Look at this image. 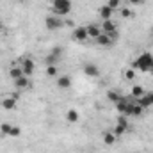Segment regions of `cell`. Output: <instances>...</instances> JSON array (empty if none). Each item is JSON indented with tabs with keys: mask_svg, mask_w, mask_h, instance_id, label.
Returning <instances> with one entry per match:
<instances>
[{
	"mask_svg": "<svg viewBox=\"0 0 153 153\" xmlns=\"http://www.w3.org/2000/svg\"><path fill=\"white\" fill-rule=\"evenodd\" d=\"M112 132H114V135H116V137H121V135H123V134L126 132V128H125V126H121V125H116Z\"/></svg>",
	"mask_w": 153,
	"mask_h": 153,
	"instance_id": "obj_25",
	"label": "cell"
},
{
	"mask_svg": "<svg viewBox=\"0 0 153 153\" xmlns=\"http://www.w3.org/2000/svg\"><path fill=\"white\" fill-rule=\"evenodd\" d=\"M128 102H130V100H126V98L123 96L117 103H114V105H116V111H117L119 114H125V112H126V107H128Z\"/></svg>",
	"mask_w": 153,
	"mask_h": 153,
	"instance_id": "obj_16",
	"label": "cell"
},
{
	"mask_svg": "<svg viewBox=\"0 0 153 153\" xmlns=\"http://www.w3.org/2000/svg\"><path fill=\"white\" fill-rule=\"evenodd\" d=\"M14 82V87L18 89V91H23V89H27V87H30V80H29V76H20V78H16V80H13Z\"/></svg>",
	"mask_w": 153,
	"mask_h": 153,
	"instance_id": "obj_8",
	"label": "cell"
},
{
	"mask_svg": "<svg viewBox=\"0 0 153 153\" xmlns=\"http://www.w3.org/2000/svg\"><path fill=\"white\" fill-rule=\"evenodd\" d=\"M107 98H109V102H112V103H117L123 96H121V93L119 91H116V89H111L109 93H107Z\"/></svg>",
	"mask_w": 153,
	"mask_h": 153,
	"instance_id": "obj_18",
	"label": "cell"
},
{
	"mask_svg": "<svg viewBox=\"0 0 153 153\" xmlns=\"http://www.w3.org/2000/svg\"><path fill=\"white\" fill-rule=\"evenodd\" d=\"M71 38L75 39V41H85V39H89V36H87V29L85 27H76L75 30H73V34H71Z\"/></svg>",
	"mask_w": 153,
	"mask_h": 153,
	"instance_id": "obj_7",
	"label": "cell"
},
{
	"mask_svg": "<svg viewBox=\"0 0 153 153\" xmlns=\"http://www.w3.org/2000/svg\"><path fill=\"white\" fill-rule=\"evenodd\" d=\"M143 107L134 100V102H128V107H126V112H125V116L126 117H139V116L143 114Z\"/></svg>",
	"mask_w": 153,
	"mask_h": 153,
	"instance_id": "obj_5",
	"label": "cell"
},
{
	"mask_svg": "<svg viewBox=\"0 0 153 153\" xmlns=\"http://www.w3.org/2000/svg\"><path fill=\"white\" fill-rule=\"evenodd\" d=\"M2 29H4V23H2V20H0V30H2Z\"/></svg>",
	"mask_w": 153,
	"mask_h": 153,
	"instance_id": "obj_34",
	"label": "cell"
},
{
	"mask_svg": "<svg viewBox=\"0 0 153 153\" xmlns=\"http://www.w3.org/2000/svg\"><path fill=\"white\" fill-rule=\"evenodd\" d=\"M116 125H121V126H125L126 130H128V126H130V125H128V117H126L125 114H119V117H117V123H116Z\"/></svg>",
	"mask_w": 153,
	"mask_h": 153,
	"instance_id": "obj_23",
	"label": "cell"
},
{
	"mask_svg": "<svg viewBox=\"0 0 153 153\" xmlns=\"http://www.w3.org/2000/svg\"><path fill=\"white\" fill-rule=\"evenodd\" d=\"M52 9L57 16H66L71 11V0H52Z\"/></svg>",
	"mask_w": 153,
	"mask_h": 153,
	"instance_id": "obj_2",
	"label": "cell"
},
{
	"mask_svg": "<svg viewBox=\"0 0 153 153\" xmlns=\"http://www.w3.org/2000/svg\"><path fill=\"white\" fill-rule=\"evenodd\" d=\"M57 61H59V57H55V55H52V53H48V55L45 57L46 66H53V64H57Z\"/></svg>",
	"mask_w": 153,
	"mask_h": 153,
	"instance_id": "obj_21",
	"label": "cell"
},
{
	"mask_svg": "<svg viewBox=\"0 0 153 153\" xmlns=\"http://www.w3.org/2000/svg\"><path fill=\"white\" fill-rule=\"evenodd\" d=\"M14 66H20V68L23 70V75H25V76L34 75V70H36V66H34V61H32V59H29V57L16 61V62H14Z\"/></svg>",
	"mask_w": 153,
	"mask_h": 153,
	"instance_id": "obj_3",
	"label": "cell"
},
{
	"mask_svg": "<svg viewBox=\"0 0 153 153\" xmlns=\"http://www.w3.org/2000/svg\"><path fill=\"white\" fill-rule=\"evenodd\" d=\"M9 135H11V137H20V135H22V128H20V126H13Z\"/></svg>",
	"mask_w": 153,
	"mask_h": 153,
	"instance_id": "obj_28",
	"label": "cell"
},
{
	"mask_svg": "<svg viewBox=\"0 0 153 153\" xmlns=\"http://www.w3.org/2000/svg\"><path fill=\"white\" fill-rule=\"evenodd\" d=\"M16 100H18V98H14V96H7V98H4V100L0 102V105H2V109H5V111H13V109H16Z\"/></svg>",
	"mask_w": 153,
	"mask_h": 153,
	"instance_id": "obj_12",
	"label": "cell"
},
{
	"mask_svg": "<svg viewBox=\"0 0 153 153\" xmlns=\"http://www.w3.org/2000/svg\"><path fill=\"white\" fill-rule=\"evenodd\" d=\"M132 5H139V4H143V0H128Z\"/></svg>",
	"mask_w": 153,
	"mask_h": 153,
	"instance_id": "obj_33",
	"label": "cell"
},
{
	"mask_svg": "<svg viewBox=\"0 0 153 153\" xmlns=\"http://www.w3.org/2000/svg\"><path fill=\"white\" fill-rule=\"evenodd\" d=\"M134 153H135V152H134Z\"/></svg>",
	"mask_w": 153,
	"mask_h": 153,
	"instance_id": "obj_36",
	"label": "cell"
},
{
	"mask_svg": "<svg viewBox=\"0 0 153 153\" xmlns=\"http://www.w3.org/2000/svg\"><path fill=\"white\" fill-rule=\"evenodd\" d=\"M9 76H11L13 80H16V78H20V76H23V70H22L20 66H13V68L9 70Z\"/></svg>",
	"mask_w": 153,
	"mask_h": 153,
	"instance_id": "obj_20",
	"label": "cell"
},
{
	"mask_svg": "<svg viewBox=\"0 0 153 153\" xmlns=\"http://www.w3.org/2000/svg\"><path fill=\"white\" fill-rule=\"evenodd\" d=\"M116 139H117V137L114 135V132H103V143H105L107 146H112L116 143Z\"/></svg>",
	"mask_w": 153,
	"mask_h": 153,
	"instance_id": "obj_19",
	"label": "cell"
},
{
	"mask_svg": "<svg viewBox=\"0 0 153 153\" xmlns=\"http://www.w3.org/2000/svg\"><path fill=\"white\" fill-rule=\"evenodd\" d=\"M107 5H109V7H111V9H119V7H121V0H109V2H107Z\"/></svg>",
	"mask_w": 153,
	"mask_h": 153,
	"instance_id": "obj_26",
	"label": "cell"
},
{
	"mask_svg": "<svg viewBox=\"0 0 153 153\" xmlns=\"http://www.w3.org/2000/svg\"><path fill=\"white\" fill-rule=\"evenodd\" d=\"M144 96L148 98V102H150V105H153V91H146V93H144Z\"/></svg>",
	"mask_w": 153,
	"mask_h": 153,
	"instance_id": "obj_32",
	"label": "cell"
},
{
	"mask_svg": "<svg viewBox=\"0 0 153 153\" xmlns=\"http://www.w3.org/2000/svg\"><path fill=\"white\" fill-rule=\"evenodd\" d=\"M62 25H64V22H62L61 16H46V18H45V27H46L48 30H57V29H61Z\"/></svg>",
	"mask_w": 153,
	"mask_h": 153,
	"instance_id": "obj_4",
	"label": "cell"
},
{
	"mask_svg": "<svg viewBox=\"0 0 153 153\" xmlns=\"http://www.w3.org/2000/svg\"><path fill=\"white\" fill-rule=\"evenodd\" d=\"M46 75L48 76H57V68H55V64H53V66H46Z\"/></svg>",
	"mask_w": 153,
	"mask_h": 153,
	"instance_id": "obj_27",
	"label": "cell"
},
{
	"mask_svg": "<svg viewBox=\"0 0 153 153\" xmlns=\"http://www.w3.org/2000/svg\"><path fill=\"white\" fill-rule=\"evenodd\" d=\"M121 16H123V18H132V16H134V11L123 7V9H121Z\"/></svg>",
	"mask_w": 153,
	"mask_h": 153,
	"instance_id": "obj_30",
	"label": "cell"
},
{
	"mask_svg": "<svg viewBox=\"0 0 153 153\" xmlns=\"http://www.w3.org/2000/svg\"><path fill=\"white\" fill-rule=\"evenodd\" d=\"M117 30V25H116L112 20H103V23H102V32L103 34H111V32H114Z\"/></svg>",
	"mask_w": 153,
	"mask_h": 153,
	"instance_id": "obj_13",
	"label": "cell"
},
{
	"mask_svg": "<svg viewBox=\"0 0 153 153\" xmlns=\"http://www.w3.org/2000/svg\"><path fill=\"white\" fill-rule=\"evenodd\" d=\"M144 87L143 85H132V89H130V94H132V98L134 100H137V98H141V96H144Z\"/></svg>",
	"mask_w": 153,
	"mask_h": 153,
	"instance_id": "obj_15",
	"label": "cell"
},
{
	"mask_svg": "<svg viewBox=\"0 0 153 153\" xmlns=\"http://www.w3.org/2000/svg\"><path fill=\"white\" fill-rule=\"evenodd\" d=\"M50 53H52V55H55V57H59V59H61V55H62V48H61V46H53V48H52V52H50Z\"/></svg>",
	"mask_w": 153,
	"mask_h": 153,
	"instance_id": "obj_31",
	"label": "cell"
},
{
	"mask_svg": "<svg viewBox=\"0 0 153 153\" xmlns=\"http://www.w3.org/2000/svg\"><path fill=\"white\" fill-rule=\"evenodd\" d=\"M66 119H68V123H76V121L80 119L78 111H76V109H70V111L66 112Z\"/></svg>",
	"mask_w": 153,
	"mask_h": 153,
	"instance_id": "obj_17",
	"label": "cell"
},
{
	"mask_svg": "<svg viewBox=\"0 0 153 153\" xmlns=\"http://www.w3.org/2000/svg\"><path fill=\"white\" fill-rule=\"evenodd\" d=\"M125 78H126V80H134V78H135V70L128 68V70L125 71Z\"/></svg>",
	"mask_w": 153,
	"mask_h": 153,
	"instance_id": "obj_29",
	"label": "cell"
},
{
	"mask_svg": "<svg viewBox=\"0 0 153 153\" xmlns=\"http://www.w3.org/2000/svg\"><path fill=\"white\" fill-rule=\"evenodd\" d=\"M57 87H59V89H70V87H71V76L70 75L57 76Z\"/></svg>",
	"mask_w": 153,
	"mask_h": 153,
	"instance_id": "obj_10",
	"label": "cell"
},
{
	"mask_svg": "<svg viewBox=\"0 0 153 153\" xmlns=\"http://www.w3.org/2000/svg\"><path fill=\"white\" fill-rule=\"evenodd\" d=\"M130 68H132V70H139V71H143V73H150V71H153V53H150V52H143L135 61H132Z\"/></svg>",
	"mask_w": 153,
	"mask_h": 153,
	"instance_id": "obj_1",
	"label": "cell"
},
{
	"mask_svg": "<svg viewBox=\"0 0 153 153\" xmlns=\"http://www.w3.org/2000/svg\"><path fill=\"white\" fill-rule=\"evenodd\" d=\"M84 73H85V76L96 78V76H100V68H98L94 62H87V64L84 66Z\"/></svg>",
	"mask_w": 153,
	"mask_h": 153,
	"instance_id": "obj_6",
	"label": "cell"
},
{
	"mask_svg": "<svg viewBox=\"0 0 153 153\" xmlns=\"http://www.w3.org/2000/svg\"><path fill=\"white\" fill-rule=\"evenodd\" d=\"M85 29H87V36H89L91 39H96L100 34H102V27H98V25H94V23L87 25Z\"/></svg>",
	"mask_w": 153,
	"mask_h": 153,
	"instance_id": "obj_14",
	"label": "cell"
},
{
	"mask_svg": "<svg viewBox=\"0 0 153 153\" xmlns=\"http://www.w3.org/2000/svg\"><path fill=\"white\" fill-rule=\"evenodd\" d=\"M11 128H13V125L2 123V125H0V134H2V135H9V134H11Z\"/></svg>",
	"mask_w": 153,
	"mask_h": 153,
	"instance_id": "obj_22",
	"label": "cell"
},
{
	"mask_svg": "<svg viewBox=\"0 0 153 153\" xmlns=\"http://www.w3.org/2000/svg\"><path fill=\"white\" fill-rule=\"evenodd\" d=\"M94 41H96V45H98V46H103V48H109V46H112V45H114V41L109 38L107 34H103V32L94 39Z\"/></svg>",
	"mask_w": 153,
	"mask_h": 153,
	"instance_id": "obj_9",
	"label": "cell"
},
{
	"mask_svg": "<svg viewBox=\"0 0 153 153\" xmlns=\"http://www.w3.org/2000/svg\"><path fill=\"white\" fill-rule=\"evenodd\" d=\"M20 2H25V0H20Z\"/></svg>",
	"mask_w": 153,
	"mask_h": 153,
	"instance_id": "obj_35",
	"label": "cell"
},
{
	"mask_svg": "<svg viewBox=\"0 0 153 153\" xmlns=\"http://www.w3.org/2000/svg\"><path fill=\"white\" fill-rule=\"evenodd\" d=\"M98 14H100V18L102 20H112V14H114V9H111L107 4H103L102 7H100V11H98Z\"/></svg>",
	"mask_w": 153,
	"mask_h": 153,
	"instance_id": "obj_11",
	"label": "cell"
},
{
	"mask_svg": "<svg viewBox=\"0 0 153 153\" xmlns=\"http://www.w3.org/2000/svg\"><path fill=\"white\" fill-rule=\"evenodd\" d=\"M135 102H137V103H139V105H141V107H143V109H148V107H152V105H150V102H148V98H146V96H141V98H137V100H135Z\"/></svg>",
	"mask_w": 153,
	"mask_h": 153,
	"instance_id": "obj_24",
	"label": "cell"
}]
</instances>
